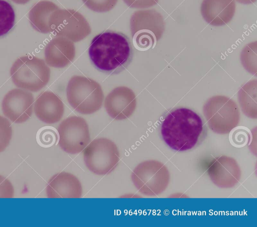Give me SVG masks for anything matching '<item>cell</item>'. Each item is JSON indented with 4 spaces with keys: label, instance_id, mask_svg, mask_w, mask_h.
<instances>
[{
    "label": "cell",
    "instance_id": "7402d4cb",
    "mask_svg": "<svg viewBox=\"0 0 257 227\" xmlns=\"http://www.w3.org/2000/svg\"><path fill=\"white\" fill-rule=\"evenodd\" d=\"M239 3L245 5L251 4L256 1V0H235Z\"/></svg>",
    "mask_w": 257,
    "mask_h": 227
},
{
    "label": "cell",
    "instance_id": "5b68a950",
    "mask_svg": "<svg viewBox=\"0 0 257 227\" xmlns=\"http://www.w3.org/2000/svg\"><path fill=\"white\" fill-rule=\"evenodd\" d=\"M10 74L15 85L36 92L48 83L50 69L45 61L34 56H22L13 64Z\"/></svg>",
    "mask_w": 257,
    "mask_h": 227
},
{
    "label": "cell",
    "instance_id": "6da1fadb",
    "mask_svg": "<svg viewBox=\"0 0 257 227\" xmlns=\"http://www.w3.org/2000/svg\"><path fill=\"white\" fill-rule=\"evenodd\" d=\"M207 133L202 118L186 107H177L169 111L161 126L164 142L171 149L179 152L190 150L199 145Z\"/></svg>",
    "mask_w": 257,
    "mask_h": 227
},
{
    "label": "cell",
    "instance_id": "3957f363",
    "mask_svg": "<svg viewBox=\"0 0 257 227\" xmlns=\"http://www.w3.org/2000/svg\"><path fill=\"white\" fill-rule=\"evenodd\" d=\"M66 95L70 105L77 112L88 115L101 107L104 95L100 84L84 76L74 75L69 80Z\"/></svg>",
    "mask_w": 257,
    "mask_h": 227
},
{
    "label": "cell",
    "instance_id": "7c38bea8",
    "mask_svg": "<svg viewBox=\"0 0 257 227\" xmlns=\"http://www.w3.org/2000/svg\"><path fill=\"white\" fill-rule=\"evenodd\" d=\"M46 192L48 198H80L82 187L75 176L68 172H61L49 180Z\"/></svg>",
    "mask_w": 257,
    "mask_h": 227
},
{
    "label": "cell",
    "instance_id": "ac0fdd59",
    "mask_svg": "<svg viewBox=\"0 0 257 227\" xmlns=\"http://www.w3.org/2000/svg\"><path fill=\"white\" fill-rule=\"evenodd\" d=\"M85 5L96 12H106L112 10L118 0H82Z\"/></svg>",
    "mask_w": 257,
    "mask_h": 227
},
{
    "label": "cell",
    "instance_id": "7a4b0ae2",
    "mask_svg": "<svg viewBox=\"0 0 257 227\" xmlns=\"http://www.w3.org/2000/svg\"><path fill=\"white\" fill-rule=\"evenodd\" d=\"M88 54L97 69L111 72L121 68L127 63L132 49L128 39L123 34L106 31L93 38Z\"/></svg>",
    "mask_w": 257,
    "mask_h": 227
},
{
    "label": "cell",
    "instance_id": "9a60e30c",
    "mask_svg": "<svg viewBox=\"0 0 257 227\" xmlns=\"http://www.w3.org/2000/svg\"><path fill=\"white\" fill-rule=\"evenodd\" d=\"M45 61L47 65L63 68L71 63L75 56L73 42L62 37H57L47 45L45 51Z\"/></svg>",
    "mask_w": 257,
    "mask_h": 227
},
{
    "label": "cell",
    "instance_id": "44dd1931",
    "mask_svg": "<svg viewBox=\"0 0 257 227\" xmlns=\"http://www.w3.org/2000/svg\"><path fill=\"white\" fill-rule=\"evenodd\" d=\"M47 134L46 133L45 135L44 134L43 136H42L41 141L44 145H51L54 141V136H53V132H52V133H49L48 137V132H47Z\"/></svg>",
    "mask_w": 257,
    "mask_h": 227
},
{
    "label": "cell",
    "instance_id": "2e32d148",
    "mask_svg": "<svg viewBox=\"0 0 257 227\" xmlns=\"http://www.w3.org/2000/svg\"><path fill=\"white\" fill-rule=\"evenodd\" d=\"M15 21V13L12 5L6 0H0V37L13 28Z\"/></svg>",
    "mask_w": 257,
    "mask_h": 227
},
{
    "label": "cell",
    "instance_id": "52a82bcc",
    "mask_svg": "<svg viewBox=\"0 0 257 227\" xmlns=\"http://www.w3.org/2000/svg\"><path fill=\"white\" fill-rule=\"evenodd\" d=\"M57 130L59 137L58 145L67 153H79L90 143L88 125L81 117L67 118L60 124Z\"/></svg>",
    "mask_w": 257,
    "mask_h": 227
},
{
    "label": "cell",
    "instance_id": "277c9868",
    "mask_svg": "<svg viewBox=\"0 0 257 227\" xmlns=\"http://www.w3.org/2000/svg\"><path fill=\"white\" fill-rule=\"evenodd\" d=\"M133 42L136 49L145 51L153 47L165 30L162 15L155 10L134 12L130 20Z\"/></svg>",
    "mask_w": 257,
    "mask_h": 227
},
{
    "label": "cell",
    "instance_id": "d6986e66",
    "mask_svg": "<svg viewBox=\"0 0 257 227\" xmlns=\"http://www.w3.org/2000/svg\"><path fill=\"white\" fill-rule=\"evenodd\" d=\"M14 188L11 181L6 177L0 175V198H13Z\"/></svg>",
    "mask_w": 257,
    "mask_h": 227
},
{
    "label": "cell",
    "instance_id": "4fadbf2b",
    "mask_svg": "<svg viewBox=\"0 0 257 227\" xmlns=\"http://www.w3.org/2000/svg\"><path fill=\"white\" fill-rule=\"evenodd\" d=\"M34 105L36 117L48 124L59 122L64 114L63 102L57 94L50 91L42 92L36 98Z\"/></svg>",
    "mask_w": 257,
    "mask_h": 227
},
{
    "label": "cell",
    "instance_id": "9c48e42d",
    "mask_svg": "<svg viewBox=\"0 0 257 227\" xmlns=\"http://www.w3.org/2000/svg\"><path fill=\"white\" fill-rule=\"evenodd\" d=\"M34 101L31 92L14 88L9 91L3 98L2 103L3 113L14 123H24L32 115Z\"/></svg>",
    "mask_w": 257,
    "mask_h": 227
},
{
    "label": "cell",
    "instance_id": "5bb4252c",
    "mask_svg": "<svg viewBox=\"0 0 257 227\" xmlns=\"http://www.w3.org/2000/svg\"><path fill=\"white\" fill-rule=\"evenodd\" d=\"M234 0H203L201 14L204 20L214 26L227 24L233 18L235 11Z\"/></svg>",
    "mask_w": 257,
    "mask_h": 227
},
{
    "label": "cell",
    "instance_id": "ffe728a7",
    "mask_svg": "<svg viewBox=\"0 0 257 227\" xmlns=\"http://www.w3.org/2000/svg\"><path fill=\"white\" fill-rule=\"evenodd\" d=\"M130 8L136 9H144L156 5L159 0H123Z\"/></svg>",
    "mask_w": 257,
    "mask_h": 227
},
{
    "label": "cell",
    "instance_id": "8992f818",
    "mask_svg": "<svg viewBox=\"0 0 257 227\" xmlns=\"http://www.w3.org/2000/svg\"><path fill=\"white\" fill-rule=\"evenodd\" d=\"M83 159L86 167L91 172L103 175L115 168L119 160V154L113 142L100 138L92 141L85 148Z\"/></svg>",
    "mask_w": 257,
    "mask_h": 227
},
{
    "label": "cell",
    "instance_id": "30bf717a",
    "mask_svg": "<svg viewBox=\"0 0 257 227\" xmlns=\"http://www.w3.org/2000/svg\"><path fill=\"white\" fill-rule=\"evenodd\" d=\"M136 104L135 92L124 86L114 88L104 100V106L107 113L116 120L130 118L134 112Z\"/></svg>",
    "mask_w": 257,
    "mask_h": 227
},
{
    "label": "cell",
    "instance_id": "e0dca14e",
    "mask_svg": "<svg viewBox=\"0 0 257 227\" xmlns=\"http://www.w3.org/2000/svg\"><path fill=\"white\" fill-rule=\"evenodd\" d=\"M12 127L7 119L0 116V153L5 150L12 137Z\"/></svg>",
    "mask_w": 257,
    "mask_h": 227
},
{
    "label": "cell",
    "instance_id": "8fae6325",
    "mask_svg": "<svg viewBox=\"0 0 257 227\" xmlns=\"http://www.w3.org/2000/svg\"><path fill=\"white\" fill-rule=\"evenodd\" d=\"M158 162L146 161L138 165L131 174V179L139 192L153 196L160 190V173Z\"/></svg>",
    "mask_w": 257,
    "mask_h": 227
},
{
    "label": "cell",
    "instance_id": "ba28073f",
    "mask_svg": "<svg viewBox=\"0 0 257 227\" xmlns=\"http://www.w3.org/2000/svg\"><path fill=\"white\" fill-rule=\"evenodd\" d=\"M51 23V30L59 37L73 42L80 41L91 33L86 19L78 12L70 9L57 11Z\"/></svg>",
    "mask_w": 257,
    "mask_h": 227
}]
</instances>
